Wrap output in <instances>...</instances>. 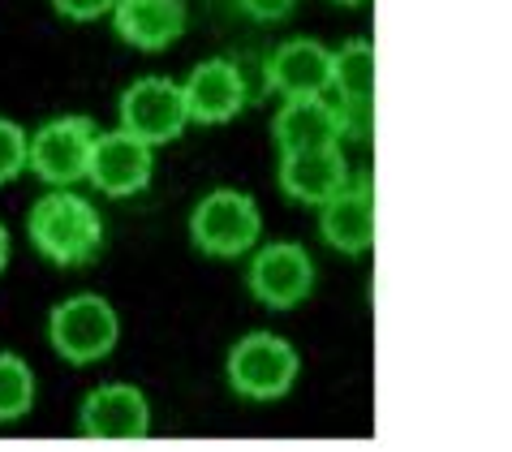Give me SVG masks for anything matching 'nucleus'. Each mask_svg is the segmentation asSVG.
<instances>
[{"label": "nucleus", "instance_id": "obj_1", "mask_svg": "<svg viewBox=\"0 0 512 452\" xmlns=\"http://www.w3.org/2000/svg\"><path fill=\"white\" fill-rule=\"evenodd\" d=\"M26 233H31L35 250L56 267H82L104 246V220H99V211L69 190L44 194L31 207Z\"/></svg>", "mask_w": 512, "mask_h": 452}, {"label": "nucleus", "instance_id": "obj_2", "mask_svg": "<svg viewBox=\"0 0 512 452\" xmlns=\"http://www.w3.org/2000/svg\"><path fill=\"white\" fill-rule=\"evenodd\" d=\"M117 336H121V319L112 310V302L99 298V293H74L48 319L52 349L74 366H91L99 358H108L117 349Z\"/></svg>", "mask_w": 512, "mask_h": 452}, {"label": "nucleus", "instance_id": "obj_3", "mask_svg": "<svg viewBox=\"0 0 512 452\" xmlns=\"http://www.w3.org/2000/svg\"><path fill=\"white\" fill-rule=\"evenodd\" d=\"M302 358L272 332H250L229 349V388L246 401H280L297 384Z\"/></svg>", "mask_w": 512, "mask_h": 452}, {"label": "nucleus", "instance_id": "obj_4", "mask_svg": "<svg viewBox=\"0 0 512 452\" xmlns=\"http://www.w3.org/2000/svg\"><path fill=\"white\" fill-rule=\"evenodd\" d=\"M263 233L259 203L246 190H211L190 211V242L211 259H241Z\"/></svg>", "mask_w": 512, "mask_h": 452}, {"label": "nucleus", "instance_id": "obj_5", "mask_svg": "<svg viewBox=\"0 0 512 452\" xmlns=\"http://www.w3.org/2000/svg\"><path fill=\"white\" fill-rule=\"evenodd\" d=\"M95 121L87 117H56L48 125H39L31 134V173L48 186L69 190L78 177H87L91 151H95Z\"/></svg>", "mask_w": 512, "mask_h": 452}, {"label": "nucleus", "instance_id": "obj_6", "mask_svg": "<svg viewBox=\"0 0 512 452\" xmlns=\"http://www.w3.org/2000/svg\"><path fill=\"white\" fill-rule=\"evenodd\" d=\"M190 125L186 108V87L168 78H138L134 87H125L121 95V130H130L142 143L160 147Z\"/></svg>", "mask_w": 512, "mask_h": 452}, {"label": "nucleus", "instance_id": "obj_7", "mask_svg": "<svg viewBox=\"0 0 512 452\" xmlns=\"http://www.w3.org/2000/svg\"><path fill=\"white\" fill-rule=\"evenodd\" d=\"M332 104L340 112L345 138H371L375 125V44L371 39H349L332 56Z\"/></svg>", "mask_w": 512, "mask_h": 452}, {"label": "nucleus", "instance_id": "obj_8", "mask_svg": "<svg viewBox=\"0 0 512 452\" xmlns=\"http://www.w3.org/2000/svg\"><path fill=\"white\" fill-rule=\"evenodd\" d=\"M315 289V263L306 246L297 242H272L250 259V293L272 310H293Z\"/></svg>", "mask_w": 512, "mask_h": 452}, {"label": "nucleus", "instance_id": "obj_9", "mask_svg": "<svg viewBox=\"0 0 512 452\" xmlns=\"http://www.w3.org/2000/svg\"><path fill=\"white\" fill-rule=\"evenodd\" d=\"M151 173H155L151 143H142L130 130H112V134L95 138L87 181L99 194H108V199H130V194L151 186Z\"/></svg>", "mask_w": 512, "mask_h": 452}, {"label": "nucleus", "instance_id": "obj_10", "mask_svg": "<svg viewBox=\"0 0 512 452\" xmlns=\"http://www.w3.org/2000/svg\"><path fill=\"white\" fill-rule=\"evenodd\" d=\"M78 427L87 440H142L151 431V405L134 384H104L82 397Z\"/></svg>", "mask_w": 512, "mask_h": 452}, {"label": "nucleus", "instance_id": "obj_11", "mask_svg": "<svg viewBox=\"0 0 512 452\" xmlns=\"http://www.w3.org/2000/svg\"><path fill=\"white\" fill-rule=\"evenodd\" d=\"M349 160L336 147H315V151H284L280 155V190L293 203H315L323 207L349 186Z\"/></svg>", "mask_w": 512, "mask_h": 452}, {"label": "nucleus", "instance_id": "obj_12", "mask_svg": "<svg viewBox=\"0 0 512 452\" xmlns=\"http://www.w3.org/2000/svg\"><path fill=\"white\" fill-rule=\"evenodd\" d=\"M181 87H186V108L194 125H224L246 108V78L224 56L203 61Z\"/></svg>", "mask_w": 512, "mask_h": 452}, {"label": "nucleus", "instance_id": "obj_13", "mask_svg": "<svg viewBox=\"0 0 512 452\" xmlns=\"http://www.w3.org/2000/svg\"><path fill=\"white\" fill-rule=\"evenodd\" d=\"M332 56L319 39H289L267 56V91L297 100V95H327L332 91Z\"/></svg>", "mask_w": 512, "mask_h": 452}, {"label": "nucleus", "instance_id": "obj_14", "mask_svg": "<svg viewBox=\"0 0 512 452\" xmlns=\"http://www.w3.org/2000/svg\"><path fill=\"white\" fill-rule=\"evenodd\" d=\"M323 242L340 254H366L375 242V186L371 181H349L336 199H327L319 211Z\"/></svg>", "mask_w": 512, "mask_h": 452}, {"label": "nucleus", "instance_id": "obj_15", "mask_svg": "<svg viewBox=\"0 0 512 452\" xmlns=\"http://www.w3.org/2000/svg\"><path fill=\"white\" fill-rule=\"evenodd\" d=\"M272 134L284 151H315V147H336L345 130H340V112L332 104V95H297V100H284Z\"/></svg>", "mask_w": 512, "mask_h": 452}, {"label": "nucleus", "instance_id": "obj_16", "mask_svg": "<svg viewBox=\"0 0 512 452\" xmlns=\"http://www.w3.org/2000/svg\"><path fill=\"white\" fill-rule=\"evenodd\" d=\"M112 26L138 52H164L186 35V0H117Z\"/></svg>", "mask_w": 512, "mask_h": 452}, {"label": "nucleus", "instance_id": "obj_17", "mask_svg": "<svg viewBox=\"0 0 512 452\" xmlns=\"http://www.w3.org/2000/svg\"><path fill=\"white\" fill-rule=\"evenodd\" d=\"M35 405V371L18 353H0V422H18Z\"/></svg>", "mask_w": 512, "mask_h": 452}, {"label": "nucleus", "instance_id": "obj_18", "mask_svg": "<svg viewBox=\"0 0 512 452\" xmlns=\"http://www.w3.org/2000/svg\"><path fill=\"white\" fill-rule=\"evenodd\" d=\"M22 168H31V138L18 121L0 117V186L22 177Z\"/></svg>", "mask_w": 512, "mask_h": 452}, {"label": "nucleus", "instance_id": "obj_19", "mask_svg": "<svg viewBox=\"0 0 512 452\" xmlns=\"http://www.w3.org/2000/svg\"><path fill=\"white\" fill-rule=\"evenodd\" d=\"M52 5L69 22H95V18H104V13L117 9V0H52Z\"/></svg>", "mask_w": 512, "mask_h": 452}, {"label": "nucleus", "instance_id": "obj_20", "mask_svg": "<svg viewBox=\"0 0 512 452\" xmlns=\"http://www.w3.org/2000/svg\"><path fill=\"white\" fill-rule=\"evenodd\" d=\"M297 0H241V9L250 13L254 22H280V18H289Z\"/></svg>", "mask_w": 512, "mask_h": 452}, {"label": "nucleus", "instance_id": "obj_21", "mask_svg": "<svg viewBox=\"0 0 512 452\" xmlns=\"http://www.w3.org/2000/svg\"><path fill=\"white\" fill-rule=\"evenodd\" d=\"M5 263H9V233H5V224H0V272H5Z\"/></svg>", "mask_w": 512, "mask_h": 452}, {"label": "nucleus", "instance_id": "obj_22", "mask_svg": "<svg viewBox=\"0 0 512 452\" xmlns=\"http://www.w3.org/2000/svg\"><path fill=\"white\" fill-rule=\"evenodd\" d=\"M336 5H366V0H336Z\"/></svg>", "mask_w": 512, "mask_h": 452}]
</instances>
